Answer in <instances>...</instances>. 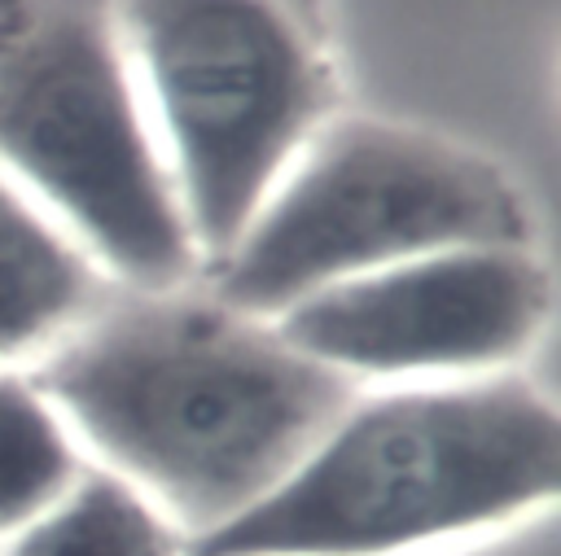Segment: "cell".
Returning <instances> with one entry per match:
<instances>
[{"label":"cell","mask_w":561,"mask_h":556,"mask_svg":"<svg viewBox=\"0 0 561 556\" xmlns=\"http://www.w3.org/2000/svg\"><path fill=\"white\" fill-rule=\"evenodd\" d=\"M31 381L83 455L197 543L250 512L364 390L210 285L110 289Z\"/></svg>","instance_id":"6da1fadb"},{"label":"cell","mask_w":561,"mask_h":556,"mask_svg":"<svg viewBox=\"0 0 561 556\" xmlns=\"http://www.w3.org/2000/svg\"><path fill=\"white\" fill-rule=\"evenodd\" d=\"M557 403L517 372L359 390L316 447L188 556H447L548 517Z\"/></svg>","instance_id":"7a4b0ae2"},{"label":"cell","mask_w":561,"mask_h":556,"mask_svg":"<svg viewBox=\"0 0 561 556\" xmlns=\"http://www.w3.org/2000/svg\"><path fill=\"white\" fill-rule=\"evenodd\" d=\"M0 171L110 285L175 289L202 271L114 0H0Z\"/></svg>","instance_id":"3957f363"},{"label":"cell","mask_w":561,"mask_h":556,"mask_svg":"<svg viewBox=\"0 0 561 556\" xmlns=\"http://www.w3.org/2000/svg\"><path fill=\"white\" fill-rule=\"evenodd\" d=\"M460 245H530L517 184L434 131L337 118L206 271L224 302L276 320L329 285Z\"/></svg>","instance_id":"277c9868"},{"label":"cell","mask_w":561,"mask_h":556,"mask_svg":"<svg viewBox=\"0 0 561 556\" xmlns=\"http://www.w3.org/2000/svg\"><path fill=\"white\" fill-rule=\"evenodd\" d=\"M114 18L210 267L324 127L329 74L276 0H114Z\"/></svg>","instance_id":"5b68a950"},{"label":"cell","mask_w":561,"mask_h":556,"mask_svg":"<svg viewBox=\"0 0 561 556\" xmlns=\"http://www.w3.org/2000/svg\"><path fill=\"white\" fill-rule=\"evenodd\" d=\"M548 315L552 271L530 245H460L329 285L276 328L355 385H416L508 372Z\"/></svg>","instance_id":"8992f818"},{"label":"cell","mask_w":561,"mask_h":556,"mask_svg":"<svg viewBox=\"0 0 561 556\" xmlns=\"http://www.w3.org/2000/svg\"><path fill=\"white\" fill-rule=\"evenodd\" d=\"M110 289L88 250L0 171V368L53 350Z\"/></svg>","instance_id":"52a82bcc"},{"label":"cell","mask_w":561,"mask_h":556,"mask_svg":"<svg viewBox=\"0 0 561 556\" xmlns=\"http://www.w3.org/2000/svg\"><path fill=\"white\" fill-rule=\"evenodd\" d=\"M0 556H188V538L131 482L88 460L53 508L0 543Z\"/></svg>","instance_id":"ba28073f"},{"label":"cell","mask_w":561,"mask_h":556,"mask_svg":"<svg viewBox=\"0 0 561 556\" xmlns=\"http://www.w3.org/2000/svg\"><path fill=\"white\" fill-rule=\"evenodd\" d=\"M83 468V447L31 372L0 368V543L53 508Z\"/></svg>","instance_id":"9c48e42d"}]
</instances>
